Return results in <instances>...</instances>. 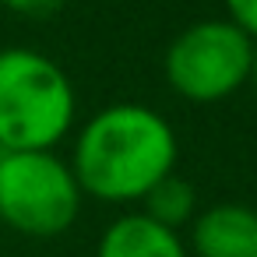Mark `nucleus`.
Instances as JSON below:
<instances>
[{"label":"nucleus","instance_id":"obj_1","mask_svg":"<svg viewBox=\"0 0 257 257\" xmlns=\"http://www.w3.org/2000/svg\"><path fill=\"white\" fill-rule=\"evenodd\" d=\"M176 155L180 145L162 113L141 102H113L78 131L71 173L81 194L134 204L176 169Z\"/></svg>","mask_w":257,"mask_h":257},{"label":"nucleus","instance_id":"obj_2","mask_svg":"<svg viewBox=\"0 0 257 257\" xmlns=\"http://www.w3.org/2000/svg\"><path fill=\"white\" fill-rule=\"evenodd\" d=\"M74 85L67 71L32 50H0V148L53 152L74 127Z\"/></svg>","mask_w":257,"mask_h":257},{"label":"nucleus","instance_id":"obj_3","mask_svg":"<svg viewBox=\"0 0 257 257\" xmlns=\"http://www.w3.org/2000/svg\"><path fill=\"white\" fill-rule=\"evenodd\" d=\"M81 187L57 152L0 148V222L22 236H60L81 211Z\"/></svg>","mask_w":257,"mask_h":257},{"label":"nucleus","instance_id":"obj_4","mask_svg":"<svg viewBox=\"0 0 257 257\" xmlns=\"http://www.w3.org/2000/svg\"><path fill=\"white\" fill-rule=\"evenodd\" d=\"M253 39L229 18L187 25L166 50L162 71L169 88L187 102H222L250 78Z\"/></svg>","mask_w":257,"mask_h":257},{"label":"nucleus","instance_id":"obj_5","mask_svg":"<svg viewBox=\"0 0 257 257\" xmlns=\"http://www.w3.org/2000/svg\"><path fill=\"white\" fill-rule=\"evenodd\" d=\"M194 257H257V208L222 201L190 222Z\"/></svg>","mask_w":257,"mask_h":257},{"label":"nucleus","instance_id":"obj_6","mask_svg":"<svg viewBox=\"0 0 257 257\" xmlns=\"http://www.w3.org/2000/svg\"><path fill=\"white\" fill-rule=\"evenodd\" d=\"M95 257H190L176 229L159 225L145 211H127L106 225Z\"/></svg>","mask_w":257,"mask_h":257},{"label":"nucleus","instance_id":"obj_7","mask_svg":"<svg viewBox=\"0 0 257 257\" xmlns=\"http://www.w3.org/2000/svg\"><path fill=\"white\" fill-rule=\"evenodd\" d=\"M141 211L148 215V218H155L159 225H166V229H183V225H190L194 222V215H197V190H194V183H187V180H180L176 173H169L166 180H159L145 197H141Z\"/></svg>","mask_w":257,"mask_h":257},{"label":"nucleus","instance_id":"obj_8","mask_svg":"<svg viewBox=\"0 0 257 257\" xmlns=\"http://www.w3.org/2000/svg\"><path fill=\"white\" fill-rule=\"evenodd\" d=\"M225 11H229V22L257 43V0H225Z\"/></svg>","mask_w":257,"mask_h":257},{"label":"nucleus","instance_id":"obj_9","mask_svg":"<svg viewBox=\"0 0 257 257\" xmlns=\"http://www.w3.org/2000/svg\"><path fill=\"white\" fill-rule=\"evenodd\" d=\"M0 4L22 18H50L64 8V0H0Z\"/></svg>","mask_w":257,"mask_h":257},{"label":"nucleus","instance_id":"obj_10","mask_svg":"<svg viewBox=\"0 0 257 257\" xmlns=\"http://www.w3.org/2000/svg\"><path fill=\"white\" fill-rule=\"evenodd\" d=\"M246 85L257 92V43H253V57H250V78H246Z\"/></svg>","mask_w":257,"mask_h":257}]
</instances>
